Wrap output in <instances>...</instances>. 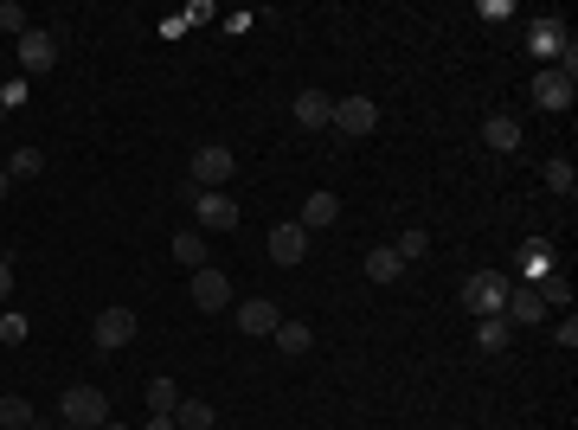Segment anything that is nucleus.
I'll use <instances>...</instances> for the list:
<instances>
[{
	"label": "nucleus",
	"mask_w": 578,
	"mask_h": 430,
	"mask_svg": "<svg viewBox=\"0 0 578 430\" xmlns=\"http://www.w3.org/2000/svg\"><path fill=\"white\" fill-rule=\"evenodd\" d=\"M508 289H514V283H508V276H501V270H476V276H469V283H463V309L476 315V321H482V315H501V302H508Z\"/></svg>",
	"instance_id": "nucleus-1"
},
{
	"label": "nucleus",
	"mask_w": 578,
	"mask_h": 430,
	"mask_svg": "<svg viewBox=\"0 0 578 430\" xmlns=\"http://www.w3.org/2000/svg\"><path fill=\"white\" fill-rule=\"evenodd\" d=\"M572 97H578L572 65H546V71H534V103H540V110H572Z\"/></svg>",
	"instance_id": "nucleus-2"
},
{
	"label": "nucleus",
	"mask_w": 578,
	"mask_h": 430,
	"mask_svg": "<svg viewBox=\"0 0 578 430\" xmlns=\"http://www.w3.org/2000/svg\"><path fill=\"white\" fill-rule=\"evenodd\" d=\"M65 424H78V430H97V424H110V398H103L97 386H71L65 392Z\"/></svg>",
	"instance_id": "nucleus-3"
},
{
	"label": "nucleus",
	"mask_w": 578,
	"mask_h": 430,
	"mask_svg": "<svg viewBox=\"0 0 578 430\" xmlns=\"http://www.w3.org/2000/svg\"><path fill=\"white\" fill-rule=\"evenodd\" d=\"M232 174H238V161H232V148H225V142H206L200 155H193V180H200V193H219Z\"/></svg>",
	"instance_id": "nucleus-4"
},
{
	"label": "nucleus",
	"mask_w": 578,
	"mask_h": 430,
	"mask_svg": "<svg viewBox=\"0 0 578 430\" xmlns=\"http://www.w3.org/2000/svg\"><path fill=\"white\" fill-rule=\"evenodd\" d=\"M187 289H193V302H200L206 315L232 309V276H225V270H212V264H206V270H193V283H187Z\"/></svg>",
	"instance_id": "nucleus-5"
},
{
	"label": "nucleus",
	"mask_w": 578,
	"mask_h": 430,
	"mask_svg": "<svg viewBox=\"0 0 578 430\" xmlns=\"http://www.w3.org/2000/svg\"><path fill=\"white\" fill-rule=\"evenodd\" d=\"M328 129L373 135V129H379V103H373V97H341V103H334V122H328Z\"/></svg>",
	"instance_id": "nucleus-6"
},
{
	"label": "nucleus",
	"mask_w": 578,
	"mask_h": 430,
	"mask_svg": "<svg viewBox=\"0 0 578 430\" xmlns=\"http://www.w3.org/2000/svg\"><path fill=\"white\" fill-rule=\"evenodd\" d=\"M232 321H238V328H245V334H277V302H270V296H251V302H232Z\"/></svg>",
	"instance_id": "nucleus-7"
},
{
	"label": "nucleus",
	"mask_w": 578,
	"mask_h": 430,
	"mask_svg": "<svg viewBox=\"0 0 578 430\" xmlns=\"http://www.w3.org/2000/svg\"><path fill=\"white\" fill-rule=\"evenodd\" d=\"M302 257H309V232H302V225H277V232H270V264H302Z\"/></svg>",
	"instance_id": "nucleus-8"
},
{
	"label": "nucleus",
	"mask_w": 578,
	"mask_h": 430,
	"mask_svg": "<svg viewBox=\"0 0 578 430\" xmlns=\"http://www.w3.org/2000/svg\"><path fill=\"white\" fill-rule=\"evenodd\" d=\"M129 341H135V315L129 309H103L97 315V347L116 353V347H129Z\"/></svg>",
	"instance_id": "nucleus-9"
},
{
	"label": "nucleus",
	"mask_w": 578,
	"mask_h": 430,
	"mask_svg": "<svg viewBox=\"0 0 578 430\" xmlns=\"http://www.w3.org/2000/svg\"><path fill=\"white\" fill-rule=\"evenodd\" d=\"M52 58H58L52 33H33V26H26V33H20V65H26V71L39 78V71H52Z\"/></svg>",
	"instance_id": "nucleus-10"
},
{
	"label": "nucleus",
	"mask_w": 578,
	"mask_h": 430,
	"mask_svg": "<svg viewBox=\"0 0 578 430\" xmlns=\"http://www.w3.org/2000/svg\"><path fill=\"white\" fill-rule=\"evenodd\" d=\"M334 219H341V199H334V193H309V199H302V232H322V225H334Z\"/></svg>",
	"instance_id": "nucleus-11"
},
{
	"label": "nucleus",
	"mask_w": 578,
	"mask_h": 430,
	"mask_svg": "<svg viewBox=\"0 0 578 430\" xmlns=\"http://www.w3.org/2000/svg\"><path fill=\"white\" fill-rule=\"evenodd\" d=\"M200 225H206V232H232V225H238V206H232L225 193H200Z\"/></svg>",
	"instance_id": "nucleus-12"
},
{
	"label": "nucleus",
	"mask_w": 578,
	"mask_h": 430,
	"mask_svg": "<svg viewBox=\"0 0 578 430\" xmlns=\"http://www.w3.org/2000/svg\"><path fill=\"white\" fill-rule=\"evenodd\" d=\"M296 122H302V129H328V122H334V97L302 90V97H296Z\"/></svg>",
	"instance_id": "nucleus-13"
},
{
	"label": "nucleus",
	"mask_w": 578,
	"mask_h": 430,
	"mask_svg": "<svg viewBox=\"0 0 578 430\" xmlns=\"http://www.w3.org/2000/svg\"><path fill=\"white\" fill-rule=\"evenodd\" d=\"M482 142H489L495 155H514V148H521V122H514V116H489V122H482Z\"/></svg>",
	"instance_id": "nucleus-14"
},
{
	"label": "nucleus",
	"mask_w": 578,
	"mask_h": 430,
	"mask_svg": "<svg viewBox=\"0 0 578 430\" xmlns=\"http://www.w3.org/2000/svg\"><path fill=\"white\" fill-rule=\"evenodd\" d=\"M277 347L289 353V360H302V353L315 347V328L309 321H277Z\"/></svg>",
	"instance_id": "nucleus-15"
},
{
	"label": "nucleus",
	"mask_w": 578,
	"mask_h": 430,
	"mask_svg": "<svg viewBox=\"0 0 578 430\" xmlns=\"http://www.w3.org/2000/svg\"><path fill=\"white\" fill-rule=\"evenodd\" d=\"M367 276H373V283H399V276H405V257L392 251V244H379V251H367Z\"/></svg>",
	"instance_id": "nucleus-16"
},
{
	"label": "nucleus",
	"mask_w": 578,
	"mask_h": 430,
	"mask_svg": "<svg viewBox=\"0 0 578 430\" xmlns=\"http://www.w3.org/2000/svg\"><path fill=\"white\" fill-rule=\"evenodd\" d=\"M501 315H508V321H546V302L534 296V289H508V302H501Z\"/></svg>",
	"instance_id": "nucleus-17"
},
{
	"label": "nucleus",
	"mask_w": 578,
	"mask_h": 430,
	"mask_svg": "<svg viewBox=\"0 0 578 430\" xmlns=\"http://www.w3.org/2000/svg\"><path fill=\"white\" fill-rule=\"evenodd\" d=\"M174 424H180V430H212V405H206V398H180V405H174Z\"/></svg>",
	"instance_id": "nucleus-18"
},
{
	"label": "nucleus",
	"mask_w": 578,
	"mask_h": 430,
	"mask_svg": "<svg viewBox=\"0 0 578 430\" xmlns=\"http://www.w3.org/2000/svg\"><path fill=\"white\" fill-rule=\"evenodd\" d=\"M0 430H33V405L13 392H0Z\"/></svg>",
	"instance_id": "nucleus-19"
},
{
	"label": "nucleus",
	"mask_w": 578,
	"mask_h": 430,
	"mask_svg": "<svg viewBox=\"0 0 578 430\" xmlns=\"http://www.w3.org/2000/svg\"><path fill=\"white\" fill-rule=\"evenodd\" d=\"M174 405H180L174 379H148V411H155V418H174Z\"/></svg>",
	"instance_id": "nucleus-20"
},
{
	"label": "nucleus",
	"mask_w": 578,
	"mask_h": 430,
	"mask_svg": "<svg viewBox=\"0 0 578 430\" xmlns=\"http://www.w3.org/2000/svg\"><path fill=\"white\" fill-rule=\"evenodd\" d=\"M174 264L206 270V238H200V232H180V238H174Z\"/></svg>",
	"instance_id": "nucleus-21"
},
{
	"label": "nucleus",
	"mask_w": 578,
	"mask_h": 430,
	"mask_svg": "<svg viewBox=\"0 0 578 430\" xmlns=\"http://www.w3.org/2000/svg\"><path fill=\"white\" fill-rule=\"evenodd\" d=\"M508 328H514L508 315H482V321H476V341L489 347V353H501V347H508Z\"/></svg>",
	"instance_id": "nucleus-22"
},
{
	"label": "nucleus",
	"mask_w": 578,
	"mask_h": 430,
	"mask_svg": "<svg viewBox=\"0 0 578 430\" xmlns=\"http://www.w3.org/2000/svg\"><path fill=\"white\" fill-rule=\"evenodd\" d=\"M7 174H13V180H39V174H45V155H39V148H13Z\"/></svg>",
	"instance_id": "nucleus-23"
},
{
	"label": "nucleus",
	"mask_w": 578,
	"mask_h": 430,
	"mask_svg": "<svg viewBox=\"0 0 578 430\" xmlns=\"http://www.w3.org/2000/svg\"><path fill=\"white\" fill-rule=\"evenodd\" d=\"M534 296L546 302V309H553V302H559V309H572V283H566V276H540Z\"/></svg>",
	"instance_id": "nucleus-24"
},
{
	"label": "nucleus",
	"mask_w": 578,
	"mask_h": 430,
	"mask_svg": "<svg viewBox=\"0 0 578 430\" xmlns=\"http://www.w3.org/2000/svg\"><path fill=\"white\" fill-rule=\"evenodd\" d=\"M392 251H399L405 264H418V257L431 251V232H418V225H405V232H399V244H392Z\"/></svg>",
	"instance_id": "nucleus-25"
},
{
	"label": "nucleus",
	"mask_w": 578,
	"mask_h": 430,
	"mask_svg": "<svg viewBox=\"0 0 578 430\" xmlns=\"http://www.w3.org/2000/svg\"><path fill=\"white\" fill-rule=\"evenodd\" d=\"M546 187H553V193H566V199H572V187H578V174H572V161H546Z\"/></svg>",
	"instance_id": "nucleus-26"
},
{
	"label": "nucleus",
	"mask_w": 578,
	"mask_h": 430,
	"mask_svg": "<svg viewBox=\"0 0 578 430\" xmlns=\"http://www.w3.org/2000/svg\"><path fill=\"white\" fill-rule=\"evenodd\" d=\"M26 328H33L26 315H13V309L0 315V341H7V347H20V341H26Z\"/></svg>",
	"instance_id": "nucleus-27"
},
{
	"label": "nucleus",
	"mask_w": 578,
	"mask_h": 430,
	"mask_svg": "<svg viewBox=\"0 0 578 430\" xmlns=\"http://www.w3.org/2000/svg\"><path fill=\"white\" fill-rule=\"evenodd\" d=\"M0 33H26V7H20V0H0Z\"/></svg>",
	"instance_id": "nucleus-28"
},
{
	"label": "nucleus",
	"mask_w": 578,
	"mask_h": 430,
	"mask_svg": "<svg viewBox=\"0 0 578 430\" xmlns=\"http://www.w3.org/2000/svg\"><path fill=\"white\" fill-rule=\"evenodd\" d=\"M553 341H559V347H566V353L578 347V321H572V315H566V328H553Z\"/></svg>",
	"instance_id": "nucleus-29"
},
{
	"label": "nucleus",
	"mask_w": 578,
	"mask_h": 430,
	"mask_svg": "<svg viewBox=\"0 0 578 430\" xmlns=\"http://www.w3.org/2000/svg\"><path fill=\"white\" fill-rule=\"evenodd\" d=\"M13 296V270H7V257H0V302Z\"/></svg>",
	"instance_id": "nucleus-30"
},
{
	"label": "nucleus",
	"mask_w": 578,
	"mask_h": 430,
	"mask_svg": "<svg viewBox=\"0 0 578 430\" xmlns=\"http://www.w3.org/2000/svg\"><path fill=\"white\" fill-rule=\"evenodd\" d=\"M142 430H180V424H174V418H148Z\"/></svg>",
	"instance_id": "nucleus-31"
},
{
	"label": "nucleus",
	"mask_w": 578,
	"mask_h": 430,
	"mask_svg": "<svg viewBox=\"0 0 578 430\" xmlns=\"http://www.w3.org/2000/svg\"><path fill=\"white\" fill-rule=\"evenodd\" d=\"M13 193V174H7V167H0V199H7Z\"/></svg>",
	"instance_id": "nucleus-32"
},
{
	"label": "nucleus",
	"mask_w": 578,
	"mask_h": 430,
	"mask_svg": "<svg viewBox=\"0 0 578 430\" xmlns=\"http://www.w3.org/2000/svg\"><path fill=\"white\" fill-rule=\"evenodd\" d=\"M97 430H129V424H116V418H110V424H97Z\"/></svg>",
	"instance_id": "nucleus-33"
},
{
	"label": "nucleus",
	"mask_w": 578,
	"mask_h": 430,
	"mask_svg": "<svg viewBox=\"0 0 578 430\" xmlns=\"http://www.w3.org/2000/svg\"><path fill=\"white\" fill-rule=\"evenodd\" d=\"M58 430H78V424H58Z\"/></svg>",
	"instance_id": "nucleus-34"
}]
</instances>
